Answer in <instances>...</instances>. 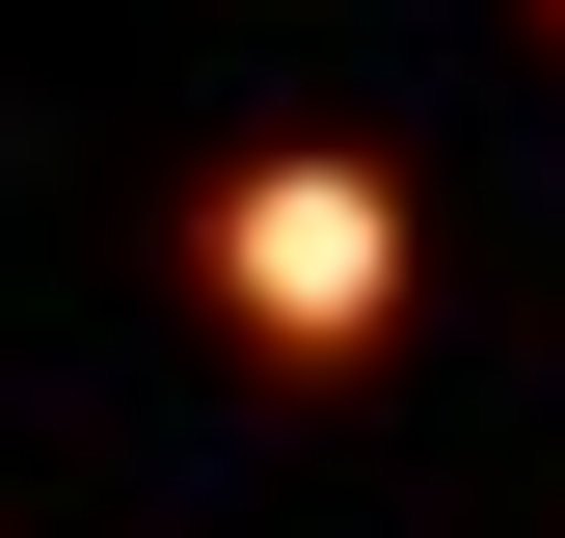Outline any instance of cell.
Listing matches in <instances>:
<instances>
[{
    "instance_id": "6da1fadb",
    "label": "cell",
    "mask_w": 565,
    "mask_h": 538,
    "mask_svg": "<svg viewBox=\"0 0 565 538\" xmlns=\"http://www.w3.org/2000/svg\"><path fill=\"white\" fill-rule=\"evenodd\" d=\"M216 269H243V297H269V323H350V297H377V269H404V243H377V216H350V162H269V189H243V216H216Z\"/></svg>"
}]
</instances>
